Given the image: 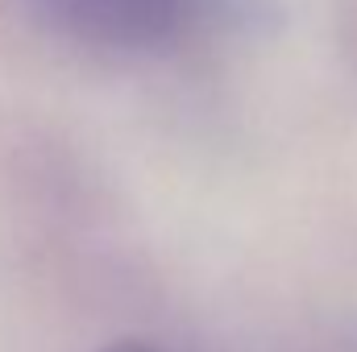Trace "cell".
<instances>
[{
  "mask_svg": "<svg viewBox=\"0 0 357 352\" xmlns=\"http://www.w3.org/2000/svg\"><path fill=\"white\" fill-rule=\"evenodd\" d=\"M42 8L75 38L112 50H150L178 38L199 0H42Z\"/></svg>",
  "mask_w": 357,
  "mask_h": 352,
  "instance_id": "1",
  "label": "cell"
},
{
  "mask_svg": "<svg viewBox=\"0 0 357 352\" xmlns=\"http://www.w3.org/2000/svg\"><path fill=\"white\" fill-rule=\"evenodd\" d=\"M104 352H158V349H150V344H142V340H116V344H108Z\"/></svg>",
  "mask_w": 357,
  "mask_h": 352,
  "instance_id": "2",
  "label": "cell"
}]
</instances>
